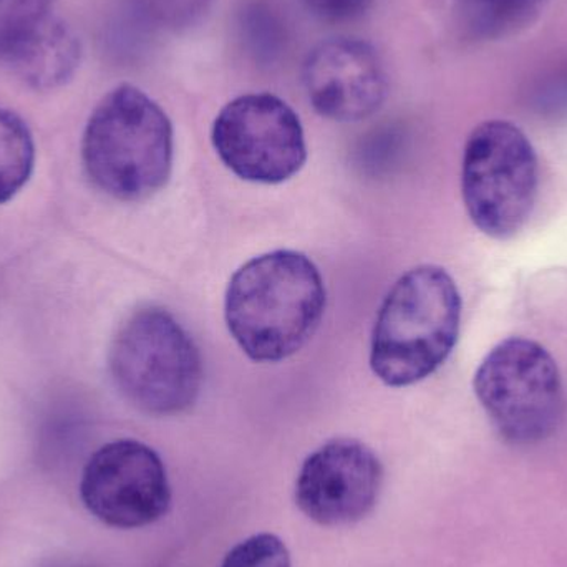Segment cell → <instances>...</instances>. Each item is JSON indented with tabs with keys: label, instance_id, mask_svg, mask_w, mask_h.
I'll use <instances>...</instances> for the list:
<instances>
[{
	"label": "cell",
	"instance_id": "ffe728a7",
	"mask_svg": "<svg viewBox=\"0 0 567 567\" xmlns=\"http://www.w3.org/2000/svg\"><path fill=\"white\" fill-rule=\"evenodd\" d=\"M49 567H85V566L70 565V563H62V565H52V566H49Z\"/></svg>",
	"mask_w": 567,
	"mask_h": 567
},
{
	"label": "cell",
	"instance_id": "ba28073f",
	"mask_svg": "<svg viewBox=\"0 0 567 567\" xmlns=\"http://www.w3.org/2000/svg\"><path fill=\"white\" fill-rule=\"evenodd\" d=\"M80 496L99 522L118 529L153 525L172 506L165 463L136 440H116L96 450L83 468Z\"/></svg>",
	"mask_w": 567,
	"mask_h": 567
},
{
	"label": "cell",
	"instance_id": "5bb4252c",
	"mask_svg": "<svg viewBox=\"0 0 567 567\" xmlns=\"http://www.w3.org/2000/svg\"><path fill=\"white\" fill-rule=\"evenodd\" d=\"M33 163L35 145L29 126L13 110L0 105V205L29 182Z\"/></svg>",
	"mask_w": 567,
	"mask_h": 567
},
{
	"label": "cell",
	"instance_id": "8fae6325",
	"mask_svg": "<svg viewBox=\"0 0 567 567\" xmlns=\"http://www.w3.org/2000/svg\"><path fill=\"white\" fill-rule=\"evenodd\" d=\"M6 60L29 89L50 92L75 75L82 62V42L69 23L49 16L16 43Z\"/></svg>",
	"mask_w": 567,
	"mask_h": 567
},
{
	"label": "cell",
	"instance_id": "5b68a950",
	"mask_svg": "<svg viewBox=\"0 0 567 567\" xmlns=\"http://www.w3.org/2000/svg\"><path fill=\"white\" fill-rule=\"evenodd\" d=\"M473 390L503 440L528 446L558 432L565 386L546 347L525 337L496 343L476 369Z\"/></svg>",
	"mask_w": 567,
	"mask_h": 567
},
{
	"label": "cell",
	"instance_id": "9a60e30c",
	"mask_svg": "<svg viewBox=\"0 0 567 567\" xmlns=\"http://www.w3.org/2000/svg\"><path fill=\"white\" fill-rule=\"evenodd\" d=\"M476 35L499 37L523 25L545 0H462Z\"/></svg>",
	"mask_w": 567,
	"mask_h": 567
},
{
	"label": "cell",
	"instance_id": "52a82bcc",
	"mask_svg": "<svg viewBox=\"0 0 567 567\" xmlns=\"http://www.w3.org/2000/svg\"><path fill=\"white\" fill-rule=\"evenodd\" d=\"M212 142L226 168L258 185L287 182L307 159L299 115L272 93H246L223 106Z\"/></svg>",
	"mask_w": 567,
	"mask_h": 567
},
{
	"label": "cell",
	"instance_id": "2e32d148",
	"mask_svg": "<svg viewBox=\"0 0 567 567\" xmlns=\"http://www.w3.org/2000/svg\"><path fill=\"white\" fill-rule=\"evenodd\" d=\"M55 0H0V59L50 16Z\"/></svg>",
	"mask_w": 567,
	"mask_h": 567
},
{
	"label": "cell",
	"instance_id": "4fadbf2b",
	"mask_svg": "<svg viewBox=\"0 0 567 567\" xmlns=\"http://www.w3.org/2000/svg\"><path fill=\"white\" fill-rule=\"evenodd\" d=\"M236 30L246 55L265 69L278 65L289 49V25L271 0H243Z\"/></svg>",
	"mask_w": 567,
	"mask_h": 567
},
{
	"label": "cell",
	"instance_id": "d6986e66",
	"mask_svg": "<svg viewBox=\"0 0 567 567\" xmlns=\"http://www.w3.org/2000/svg\"><path fill=\"white\" fill-rule=\"evenodd\" d=\"M538 106L546 112H559L567 109V72L549 80L548 85L538 92Z\"/></svg>",
	"mask_w": 567,
	"mask_h": 567
},
{
	"label": "cell",
	"instance_id": "9c48e42d",
	"mask_svg": "<svg viewBox=\"0 0 567 567\" xmlns=\"http://www.w3.org/2000/svg\"><path fill=\"white\" fill-rule=\"evenodd\" d=\"M382 485L383 466L370 446L355 439H333L300 466L296 503L310 522L340 528L373 512Z\"/></svg>",
	"mask_w": 567,
	"mask_h": 567
},
{
	"label": "cell",
	"instance_id": "7a4b0ae2",
	"mask_svg": "<svg viewBox=\"0 0 567 567\" xmlns=\"http://www.w3.org/2000/svg\"><path fill=\"white\" fill-rule=\"evenodd\" d=\"M175 135L165 110L143 90L123 83L90 115L82 140L90 182L120 202H145L172 176Z\"/></svg>",
	"mask_w": 567,
	"mask_h": 567
},
{
	"label": "cell",
	"instance_id": "6da1fadb",
	"mask_svg": "<svg viewBox=\"0 0 567 567\" xmlns=\"http://www.w3.org/2000/svg\"><path fill=\"white\" fill-rule=\"evenodd\" d=\"M326 286L317 266L292 249L243 265L226 290L229 332L255 362L276 363L299 352L319 329Z\"/></svg>",
	"mask_w": 567,
	"mask_h": 567
},
{
	"label": "cell",
	"instance_id": "7c38bea8",
	"mask_svg": "<svg viewBox=\"0 0 567 567\" xmlns=\"http://www.w3.org/2000/svg\"><path fill=\"white\" fill-rule=\"evenodd\" d=\"M215 0H122L110 40L118 52L140 47L155 33L192 29L205 19Z\"/></svg>",
	"mask_w": 567,
	"mask_h": 567
},
{
	"label": "cell",
	"instance_id": "30bf717a",
	"mask_svg": "<svg viewBox=\"0 0 567 567\" xmlns=\"http://www.w3.org/2000/svg\"><path fill=\"white\" fill-rule=\"evenodd\" d=\"M302 83L313 110L340 123L369 118L389 95L382 56L369 42L346 37L312 49L302 65Z\"/></svg>",
	"mask_w": 567,
	"mask_h": 567
},
{
	"label": "cell",
	"instance_id": "ac0fdd59",
	"mask_svg": "<svg viewBox=\"0 0 567 567\" xmlns=\"http://www.w3.org/2000/svg\"><path fill=\"white\" fill-rule=\"evenodd\" d=\"M306 9L323 22L342 23L360 19L373 0H302Z\"/></svg>",
	"mask_w": 567,
	"mask_h": 567
},
{
	"label": "cell",
	"instance_id": "e0dca14e",
	"mask_svg": "<svg viewBox=\"0 0 567 567\" xmlns=\"http://www.w3.org/2000/svg\"><path fill=\"white\" fill-rule=\"evenodd\" d=\"M219 567H292V561L279 536L259 533L238 543Z\"/></svg>",
	"mask_w": 567,
	"mask_h": 567
},
{
	"label": "cell",
	"instance_id": "3957f363",
	"mask_svg": "<svg viewBox=\"0 0 567 567\" xmlns=\"http://www.w3.org/2000/svg\"><path fill=\"white\" fill-rule=\"evenodd\" d=\"M462 326V296L440 266L410 269L386 293L370 346V367L393 389L435 373L455 349Z\"/></svg>",
	"mask_w": 567,
	"mask_h": 567
},
{
	"label": "cell",
	"instance_id": "8992f818",
	"mask_svg": "<svg viewBox=\"0 0 567 567\" xmlns=\"http://www.w3.org/2000/svg\"><path fill=\"white\" fill-rule=\"evenodd\" d=\"M538 185V156L522 128L489 120L473 130L463 152L462 196L483 235H518L535 209Z\"/></svg>",
	"mask_w": 567,
	"mask_h": 567
},
{
	"label": "cell",
	"instance_id": "277c9868",
	"mask_svg": "<svg viewBox=\"0 0 567 567\" xmlns=\"http://www.w3.org/2000/svg\"><path fill=\"white\" fill-rule=\"evenodd\" d=\"M109 363L120 393L148 415L186 412L202 392L198 347L162 307H142L125 320L113 337Z\"/></svg>",
	"mask_w": 567,
	"mask_h": 567
}]
</instances>
